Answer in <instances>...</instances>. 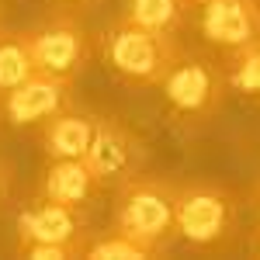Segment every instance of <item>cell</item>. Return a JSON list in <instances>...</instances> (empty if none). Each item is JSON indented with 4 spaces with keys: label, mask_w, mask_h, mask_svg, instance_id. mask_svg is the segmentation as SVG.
I'll return each mask as SVG.
<instances>
[{
    "label": "cell",
    "mask_w": 260,
    "mask_h": 260,
    "mask_svg": "<svg viewBox=\"0 0 260 260\" xmlns=\"http://www.w3.org/2000/svg\"><path fill=\"white\" fill-rule=\"evenodd\" d=\"M101 52L104 62L111 66V73L125 87H160L167 73L174 70V62L184 56L177 45L174 31L160 28H146L128 14L111 21V28L101 35Z\"/></svg>",
    "instance_id": "1"
},
{
    "label": "cell",
    "mask_w": 260,
    "mask_h": 260,
    "mask_svg": "<svg viewBox=\"0 0 260 260\" xmlns=\"http://www.w3.org/2000/svg\"><path fill=\"white\" fill-rule=\"evenodd\" d=\"M160 90L174 121L187 125V128H198V125L215 118V111L225 101V90H233V87H229L225 66H219L212 56L184 52L174 62V70L167 73V80L160 83Z\"/></svg>",
    "instance_id": "2"
},
{
    "label": "cell",
    "mask_w": 260,
    "mask_h": 260,
    "mask_svg": "<svg viewBox=\"0 0 260 260\" xmlns=\"http://www.w3.org/2000/svg\"><path fill=\"white\" fill-rule=\"evenodd\" d=\"M174 212H177V187H170L160 177L136 174L115 187V229L142 243L160 246L174 229Z\"/></svg>",
    "instance_id": "3"
},
{
    "label": "cell",
    "mask_w": 260,
    "mask_h": 260,
    "mask_svg": "<svg viewBox=\"0 0 260 260\" xmlns=\"http://www.w3.org/2000/svg\"><path fill=\"white\" fill-rule=\"evenodd\" d=\"M236 194L222 184L194 180L177 187V212L174 229L194 246H215L222 243L236 225Z\"/></svg>",
    "instance_id": "4"
},
{
    "label": "cell",
    "mask_w": 260,
    "mask_h": 260,
    "mask_svg": "<svg viewBox=\"0 0 260 260\" xmlns=\"http://www.w3.org/2000/svg\"><path fill=\"white\" fill-rule=\"evenodd\" d=\"M28 42L35 52V66L45 73L66 77V80H77L83 73V66L90 62V52H94V45H90L80 18L73 11L49 14L42 24H35L28 31Z\"/></svg>",
    "instance_id": "5"
},
{
    "label": "cell",
    "mask_w": 260,
    "mask_h": 260,
    "mask_svg": "<svg viewBox=\"0 0 260 260\" xmlns=\"http://www.w3.org/2000/svg\"><path fill=\"white\" fill-rule=\"evenodd\" d=\"M83 160L90 163V170L101 177L104 187H118L121 180L142 174L146 146L121 118H98L94 142Z\"/></svg>",
    "instance_id": "6"
},
{
    "label": "cell",
    "mask_w": 260,
    "mask_h": 260,
    "mask_svg": "<svg viewBox=\"0 0 260 260\" xmlns=\"http://www.w3.org/2000/svg\"><path fill=\"white\" fill-rule=\"evenodd\" d=\"M73 108V80L35 70L28 80H21L14 90L0 98V111L11 125H42L52 115Z\"/></svg>",
    "instance_id": "7"
},
{
    "label": "cell",
    "mask_w": 260,
    "mask_h": 260,
    "mask_svg": "<svg viewBox=\"0 0 260 260\" xmlns=\"http://www.w3.org/2000/svg\"><path fill=\"white\" fill-rule=\"evenodd\" d=\"M198 28L205 42L233 52L260 35V0H205Z\"/></svg>",
    "instance_id": "8"
},
{
    "label": "cell",
    "mask_w": 260,
    "mask_h": 260,
    "mask_svg": "<svg viewBox=\"0 0 260 260\" xmlns=\"http://www.w3.org/2000/svg\"><path fill=\"white\" fill-rule=\"evenodd\" d=\"M80 208H70V205H59V201H45L39 198L35 205L21 208L18 215V246L14 253L24 257L31 246H42V243H66V240H80Z\"/></svg>",
    "instance_id": "9"
},
{
    "label": "cell",
    "mask_w": 260,
    "mask_h": 260,
    "mask_svg": "<svg viewBox=\"0 0 260 260\" xmlns=\"http://www.w3.org/2000/svg\"><path fill=\"white\" fill-rule=\"evenodd\" d=\"M98 191H104V184H101V177L90 170V163L83 156L49 160L45 174H42V184H39V198L59 201V205H70V208H83Z\"/></svg>",
    "instance_id": "10"
},
{
    "label": "cell",
    "mask_w": 260,
    "mask_h": 260,
    "mask_svg": "<svg viewBox=\"0 0 260 260\" xmlns=\"http://www.w3.org/2000/svg\"><path fill=\"white\" fill-rule=\"evenodd\" d=\"M94 128L98 118L83 115L77 108H66L49 121H42V149L49 160H73V156H87L90 142H94Z\"/></svg>",
    "instance_id": "11"
},
{
    "label": "cell",
    "mask_w": 260,
    "mask_h": 260,
    "mask_svg": "<svg viewBox=\"0 0 260 260\" xmlns=\"http://www.w3.org/2000/svg\"><path fill=\"white\" fill-rule=\"evenodd\" d=\"M35 52L28 31H4L0 28V98L7 90H14L21 80H28L35 73Z\"/></svg>",
    "instance_id": "12"
},
{
    "label": "cell",
    "mask_w": 260,
    "mask_h": 260,
    "mask_svg": "<svg viewBox=\"0 0 260 260\" xmlns=\"http://www.w3.org/2000/svg\"><path fill=\"white\" fill-rule=\"evenodd\" d=\"M156 253H160V246L142 243L136 236H128V233H121V229H111V233H104V236L87 243L83 257H90V260H146V257H156Z\"/></svg>",
    "instance_id": "13"
},
{
    "label": "cell",
    "mask_w": 260,
    "mask_h": 260,
    "mask_svg": "<svg viewBox=\"0 0 260 260\" xmlns=\"http://www.w3.org/2000/svg\"><path fill=\"white\" fill-rule=\"evenodd\" d=\"M187 7H194L191 0H128V18L146 24V28H160V31H174L184 24Z\"/></svg>",
    "instance_id": "14"
},
{
    "label": "cell",
    "mask_w": 260,
    "mask_h": 260,
    "mask_svg": "<svg viewBox=\"0 0 260 260\" xmlns=\"http://www.w3.org/2000/svg\"><path fill=\"white\" fill-rule=\"evenodd\" d=\"M225 73H229V87L233 90H240L243 98L260 101V35L229 52Z\"/></svg>",
    "instance_id": "15"
},
{
    "label": "cell",
    "mask_w": 260,
    "mask_h": 260,
    "mask_svg": "<svg viewBox=\"0 0 260 260\" xmlns=\"http://www.w3.org/2000/svg\"><path fill=\"white\" fill-rule=\"evenodd\" d=\"M7 184H11V170L0 163V194H7Z\"/></svg>",
    "instance_id": "16"
},
{
    "label": "cell",
    "mask_w": 260,
    "mask_h": 260,
    "mask_svg": "<svg viewBox=\"0 0 260 260\" xmlns=\"http://www.w3.org/2000/svg\"><path fill=\"white\" fill-rule=\"evenodd\" d=\"M253 201H257V215H260V184H257V191H253Z\"/></svg>",
    "instance_id": "17"
},
{
    "label": "cell",
    "mask_w": 260,
    "mask_h": 260,
    "mask_svg": "<svg viewBox=\"0 0 260 260\" xmlns=\"http://www.w3.org/2000/svg\"><path fill=\"white\" fill-rule=\"evenodd\" d=\"M56 4H90V0H56Z\"/></svg>",
    "instance_id": "18"
},
{
    "label": "cell",
    "mask_w": 260,
    "mask_h": 260,
    "mask_svg": "<svg viewBox=\"0 0 260 260\" xmlns=\"http://www.w3.org/2000/svg\"><path fill=\"white\" fill-rule=\"evenodd\" d=\"M253 246H257V257H260V229H257V236H253Z\"/></svg>",
    "instance_id": "19"
},
{
    "label": "cell",
    "mask_w": 260,
    "mask_h": 260,
    "mask_svg": "<svg viewBox=\"0 0 260 260\" xmlns=\"http://www.w3.org/2000/svg\"><path fill=\"white\" fill-rule=\"evenodd\" d=\"M191 4H198V7H201V4H205V0H191Z\"/></svg>",
    "instance_id": "20"
}]
</instances>
